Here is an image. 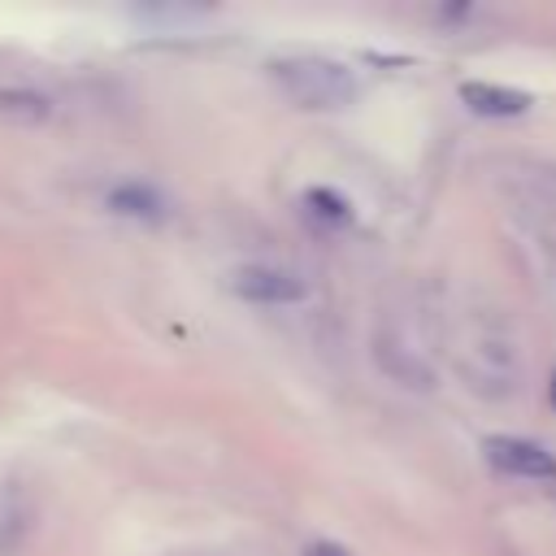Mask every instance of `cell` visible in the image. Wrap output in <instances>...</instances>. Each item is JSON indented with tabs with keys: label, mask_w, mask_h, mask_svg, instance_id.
Listing matches in <instances>:
<instances>
[{
	"label": "cell",
	"mask_w": 556,
	"mask_h": 556,
	"mask_svg": "<svg viewBox=\"0 0 556 556\" xmlns=\"http://www.w3.org/2000/svg\"><path fill=\"white\" fill-rule=\"evenodd\" d=\"M278 91L300 109H343L356 96V78L348 65L326 56H282L269 65Z\"/></svg>",
	"instance_id": "cell-1"
},
{
	"label": "cell",
	"mask_w": 556,
	"mask_h": 556,
	"mask_svg": "<svg viewBox=\"0 0 556 556\" xmlns=\"http://www.w3.org/2000/svg\"><path fill=\"white\" fill-rule=\"evenodd\" d=\"M308 204H326L321 217H334V222H348V200L330 195V191H308Z\"/></svg>",
	"instance_id": "cell-6"
},
{
	"label": "cell",
	"mask_w": 556,
	"mask_h": 556,
	"mask_svg": "<svg viewBox=\"0 0 556 556\" xmlns=\"http://www.w3.org/2000/svg\"><path fill=\"white\" fill-rule=\"evenodd\" d=\"M547 404H552V413H556V369H552V382H547Z\"/></svg>",
	"instance_id": "cell-8"
},
{
	"label": "cell",
	"mask_w": 556,
	"mask_h": 556,
	"mask_svg": "<svg viewBox=\"0 0 556 556\" xmlns=\"http://www.w3.org/2000/svg\"><path fill=\"white\" fill-rule=\"evenodd\" d=\"M304 556H352L348 547H339V543H330V539H317V543H308V552Z\"/></svg>",
	"instance_id": "cell-7"
},
{
	"label": "cell",
	"mask_w": 556,
	"mask_h": 556,
	"mask_svg": "<svg viewBox=\"0 0 556 556\" xmlns=\"http://www.w3.org/2000/svg\"><path fill=\"white\" fill-rule=\"evenodd\" d=\"M113 208H122V213H143V217H156L161 213V195L152 191V187H117L113 191Z\"/></svg>",
	"instance_id": "cell-5"
},
{
	"label": "cell",
	"mask_w": 556,
	"mask_h": 556,
	"mask_svg": "<svg viewBox=\"0 0 556 556\" xmlns=\"http://www.w3.org/2000/svg\"><path fill=\"white\" fill-rule=\"evenodd\" d=\"M491 469L508 473V478H530V482H556V460L547 447L530 443V439H513V434H495L482 443Z\"/></svg>",
	"instance_id": "cell-2"
},
{
	"label": "cell",
	"mask_w": 556,
	"mask_h": 556,
	"mask_svg": "<svg viewBox=\"0 0 556 556\" xmlns=\"http://www.w3.org/2000/svg\"><path fill=\"white\" fill-rule=\"evenodd\" d=\"M460 100L482 117H517L530 109V91L495 87V83H460Z\"/></svg>",
	"instance_id": "cell-4"
},
{
	"label": "cell",
	"mask_w": 556,
	"mask_h": 556,
	"mask_svg": "<svg viewBox=\"0 0 556 556\" xmlns=\"http://www.w3.org/2000/svg\"><path fill=\"white\" fill-rule=\"evenodd\" d=\"M230 287H235V295H243L252 304H300L308 295L295 274L274 269V265H243L230 278Z\"/></svg>",
	"instance_id": "cell-3"
}]
</instances>
